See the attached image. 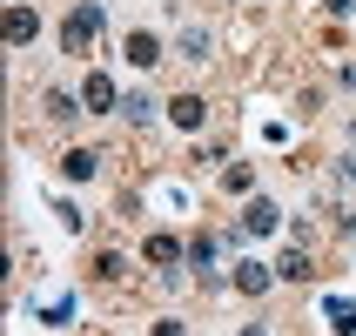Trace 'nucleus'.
Wrapping results in <instances>:
<instances>
[{
	"label": "nucleus",
	"mask_w": 356,
	"mask_h": 336,
	"mask_svg": "<svg viewBox=\"0 0 356 336\" xmlns=\"http://www.w3.org/2000/svg\"><path fill=\"white\" fill-rule=\"evenodd\" d=\"M95 34H101V14H95V7H74V14H67V27H60V47L88 61V47H95Z\"/></svg>",
	"instance_id": "obj_1"
},
{
	"label": "nucleus",
	"mask_w": 356,
	"mask_h": 336,
	"mask_svg": "<svg viewBox=\"0 0 356 336\" xmlns=\"http://www.w3.org/2000/svg\"><path fill=\"white\" fill-rule=\"evenodd\" d=\"M121 61H128V67H141V74H148V67H155V61H161V40L148 34V27H135V34L121 40Z\"/></svg>",
	"instance_id": "obj_2"
},
{
	"label": "nucleus",
	"mask_w": 356,
	"mask_h": 336,
	"mask_svg": "<svg viewBox=\"0 0 356 336\" xmlns=\"http://www.w3.org/2000/svg\"><path fill=\"white\" fill-rule=\"evenodd\" d=\"M81 108H88V115H108V108H121L115 81H108V74H88V81H81Z\"/></svg>",
	"instance_id": "obj_3"
},
{
	"label": "nucleus",
	"mask_w": 356,
	"mask_h": 336,
	"mask_svg": "<svg viewBox=\"0 0 356 336\" xmlns=\"http://www.w3.org/2000/svg\"><path fill=\"white\" fill-rule=\"evenodd\" d=\"M168 121H175V128H188V135H195L202 121H209V101H202V95H175V101H168Z\"/></svg>",
	"instance_id": "obj_4"
},
{
	"label": "nucleus",
	"mask_w": 356,
	"mask_h": 336,
	"mask_svg": "<svg viewBox=\"0 0 356 336\" xmlns=\"http://www.w3.org/2000/svg\"><path fill=\"white\" fill-rule=\"evenodd\" d=\"M40 34V14L34 7H7V47H27Z\"/></svg>",
	"instance_id": "obj_5"
},
{
	"label": "nucleus",
	"mask_w": 356,
	"mask_h": 336,
	"mask_svg": "<svg viewBox=\"0 0 356 336\" xmlns=\"http://www.w3.org/2000/svg\"><path fill=\"white\" fill-rule=\"evenodd\" d=\"M282 222V209L276 202H262V195H249V216H242V229H249V236H269V229H276Z\"/></svg>",
	"instance_id": "obj_6"
},
{
	"label": "nucleus",
	"mask_w": 356,
	"mask_h": 336,
	"mask_svg": "<svg viewBox=\"0 0 356 336\" xmlns=\"http://www.w3.org/2000/svg\"><path fill=\"white\" fill-rule=\"evenodd\" d=\"M95 168H101V155H95V148H67V155H60V175H67V182H88Z\"/></svg>",
	"instance_id": "obj_7"
},
{
	"label": "nucleus",
	"mask_w": 356,
	"mask_h": 336,
	"mask_svg": "<svg viewBox=\"0 0 356 336\" xmlns=\"http://www.w3.org/2000/svg\"><path fill=\"white\" fill-rule=\"evenodd\" d=\"M323 317H330V330H337V336H356V303L350 296H330V303H323Z\"/></svg>",
	"instance_id": "obj_8"
},
{
	"label": "nucleus",
	"mask_w": 356,
	"mask_h": 336,
	"mask_svg": "<svg viewBox=\"0 0 356 336\" xmlns=\"http://www.w3.org/2000/svg\"><path fill=\"white\" fill-rule=\"evenodd\" d=\"M141 256L155 262V269H168V262H181V242L175 236H148V242H141Z\"/></svg>",
	"instance_id": "obj_9"
},
{
	"label": "nucleus",
	"mask_w": 356,
	"mask_h": 336,
	"mask_svg": "<svg viewBox=\"0 0 356 336\" xmlns=\"http://www.w3.org/2000/svg\"><path fill=\"white\" fill-rule=\"evenodd\" d=\"M236 289L262 296V289H269V269H262V262H236Z\"/></svg>",
	"instance_id": "obj_10"
},
{
	"label": "nucleus",
	"mask_w": 356,
	"mask_h": 336,
	"mask_svg": "<svg viewBox=\"0 0 356 336\" xmlns=\"http://www.w3.org/2000/svg\"><path fill=\"white\" fill-rule=\"evenodd\" d=\"M175 54H181V61H209V34H202V27H188V34L175 40Z\"/></svg>",
	"instance_id": "obj_11"
},
{
	"label": "nucleus",
	"mask_w": 356,
	"mask_h": 336,
	"mask_svg": "<svg viewBox=\"0 0 356 336\" xmlns=\"http://www.w3.org/2000/svg\"><path fill=\"white\" fill-rule=\"evenodd\" d=\"M155 108H161V101H148V95H128V101H121V115H128V121H155Z\"/></svg>",
	"instance_id": "obj_12"
},
{
	"label": "nucleus",
	"mask_w": 356,
	"mask_h": 336,
	"mask_svg": "<svg viewBox=\"0 0 356 336\" xmlns=\"http://www.w3.org/2000/svg\"><path fill=\"white\" fill-rule=\"evenodd\" d=\"M276 276H289V282H302V276H309V256H302V249H296V256H282V269H276Z\"/></svg>",
	"instance_id": "obj_13"
},
{
	"label": "nucleus",
	"mask_w": 356,
	"mask_h": 336,
	"mask_svg": "<svg viewBox=\"0 0 356 336\" xmlns=\"http://www.w3.org/2000/svg\"><path fill=\"white\" fill-rule=\"evenodd\" d=\"M155 336H188V330H181V323H155Z\"/></svg>",
	"instance_id": "obj_14"
},
{
	"label": "nucleus",
	"mask_w": 356,
	"mask_h": 336,
	"mask_svg": "<svg viewBox=\"0 0 356 336\" xmlns=\"http://www.w3.org/2000/svg\"><path fill=\"white\" fill-rule=\"evenodd\" d=\"M242 336H262V330H242Z\"/></svg>",
	"instance_id": "obj_15"
}]
</instances>
